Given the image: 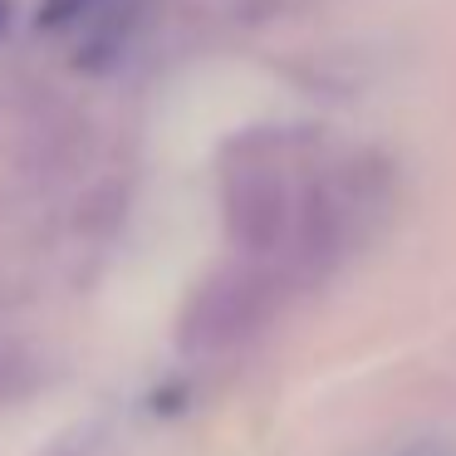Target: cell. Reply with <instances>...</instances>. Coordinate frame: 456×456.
Returning <instances> with one entry per match:
<instances>
[{
	"label": "cell",
	"mask_w": 456,
	"mask_h": 456,
	"mask_svg": "<svg viewBox=\"0 0 456 456\" xmlns=\"http://www.w3.org/2000/svg\"><path fill=\"white\" fill-rule=\"evenodd\" d=\"M260 280L250 275H226L216 285H207L182 314V348L187 354H216V348H231L236 338H246L250 329L265 319V305H260Z\"/></svg>",
	"instance_id": "6da1fadb"
},
{
	"label": "cell",
	"mask_w": 456,
	"mask_h": 456,
	"mask_svg": "<svg viewBox=\"0 0 456 456\" xmlns=\"http://www.w3.org/2000/svg\"><path fill=\"white\" fill-rule=\"evenodd\" d=\"M40 383H45L40 354H35V348H25L20 338H0V407L25 403V397H30Z\"/></svg>",
	"instance_id": "7a4b0ae2"
},
{
	"label": "cell",
	"mask_w": 456,
	"mask_h": 456,
	"mask_svg": "<svg viewBox=\"0 0 456 456\" xmlns=\"http://www.w3.org/2000/svg\"><path fill=\"white\" fill-rule=\"evenodd\" d=\"M403 456H452L446 446H436V442H422V446H407Z\"/></svg>",
	"instance_id": "3957f363"
}]
</instances>
